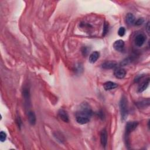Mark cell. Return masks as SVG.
Returning a JSON list of instances; mask_svg holds the SVG:
<instances>
[{
	"instance_id": "obj_1",
	"label": "cell",
	"mask_w": 150,
	"mask_h": 150,
	"mask_svg": "<svg viewBox=\"0 0 150 150\" xmlns=\"http://www.w3.org/2000/svg\"><path fill=\"white\" fill-rule=\"evenodd\" d=\"M92 111L88 104H83L80 110L76 113V121L80 124L88 123L92 115Z\"/></svg>"
},
{
	"instance_id": "obj_2",
	"label": "cell",
	"mask_w": 150,
	"mask_h": 150,
	"mask_svg": "<svg viewBox=\"0 0 150 150\" xmlns=\"http://www.w3.org/2000/svg\"><path fill=\"white\" fill-rule=\"evenodd\" d=\"M138 123L136 121H130L128 122L126 124L125 127V135H124V139L126 147L128 148H130V135L133 132L135 128H137Z\"/></svg>"
},
{
	"instance_id": "obj_3",
	"label": "cell",
	"mask_w": 150,
	"mask_h": 150,
	"mask_svg": "<svg viewBox=\"0 0 150 150\" xmlns=\"http://www.w3.org/2000/svg\"><path fill=\"white\" fill-rule=\"evenodd\" d=\"M120 110L121 120L123 121H125L127 119L128 114V107L127 99L124 96H122L120 102Z\"/></svg>"
},
{
	"instance_id": "obj_4",
	"label": "cell",
	"mask_w": 150,
	"mask_h": 150,
	"mask_svg": "<svg viewBox=\"0 0 150 150\" xmlns=\"http://www.w3.org/2000/svg\"><path fill=\"white\" fill-rule=\"evenodd\" d=\"M146 40V35L143 33H140L136 35L134 39L135 44L138 47L142 46Z\"/></svg>"
},
{
	"instance_id": "obj_5",
	"label": "cell",
	"mask_w": 150,
	"mask_h": 150,
	"mask_svg": "<svg viewBox=\"0 0 150 150\" xmlns=\"http://www.w3.org/2000/svg\"><path fill=\"white\" fill-rule=\"evenodd\" d=\"M118 63L115 61H112V60H109V61H106L104 62L102 65V67L103 69H113L117 68Z\"/></svg>"
},
{
	"instance_id": "obj_6",
	"label": "cell",
	"mask_w": 150,
	"mask_h": 150,
	"mask_svg": "<svg viewBox=\"0 0 150 150\" xmlns=\"http://www.w3.org/2000/svg\"><path fill=\"white\" fill-rule=\"evenodd\" d=\"M124 42L123 40H116L113 44V48L114 49L119 52H122L124 50Z\"/></svg>"
},
{
	"instance_id": "obj_7",
	"label": "cell",
	"mask_w": 150,
	"mask_h": 150,
	"mask_svg": "<svg viewBox=\"0 0 150 150\" xmlns=\"http://www.w3.org/2000/svg\"><path fill=\"white\" fill-rule=\"evenodd\" d=\"M114 75L116 78L119 79H122L125 76L126 72L124 69L117 68L114 72Z\"/></svg>"
},
{
	"instance_id": "obj_8",
	"label": "cell",
	"mask_w": 150,
	"mask_h": 150,
	"mask_svg": "<svg viewBox=\"0 0 150 150\" xmlns=\"http://www.w3.org/2000/svg\"><path fill=\"white\" fill-rule=\"evenodd\" d=\"M100 142L102 145L105 148L108 144V133L106 129L102 130L100 133Z\"/></svg>"
},
{
	"instance_id": "obj_9",
	"label": "cell",
	"mask_w": 150,
	"mask_h": 150,
	"mask_svg": "<svg viewBox=\"0 0 150 150\" xmlns=\"http://www.w3.org/2000/svg\"><path fill=\"white\" fill-rule=\"evenodd\" d=\"M58 116L59 119L63 121L65 123H68L69 121V115L66 111L63 109H60L58 112Z\"/></svg>"
},
{
	"instance_id": "obj_10",
	"label": "cell",
	"mask_w": 150,
	"mask_h": 150,
	"mask_svg": "<svg viewBox=\"0 0 150 150\" xmlns=\"http://www.w3.org/2000/svg\"><path fill=\"white\" fill-rule=\"evenodd\" d=\"M27 116H28V119L29 123L31 125H35L37 122V118H36V115L34 112L31 110L28 111Z\"/></svg>"
},
{
	"instance_id": "obj_11",
	"label": "cell",
	"mask_w": 150,
	"mask_h": 150,
	"mask_svg": "<svg viewBox=\"0 0 150 150\" xmlns=\"http://www.w3.org/2000/svg\"><path fill=\"white\" fill-rule=\"evenodd\" d=\"M23 96L24 98L25 105L27 106V109H29L30 105V94L29 90L28 89H24L23 91Z\"/></svg>"
},
{
	"instance_id": "obj_12",
	"label": "cell",
	"mask_w": 150,
	"mask_h": 150,
	"mask_svg": "<svg viewBox=\"0 0 150 150\" xmlns=\"http://www.w3.org/2000/svg\"><path fill=\"white\" fill-rule=\"evenodd\" d=\"M100 57V53L98 51H94L92 52L89 56V61L90 63H94L98 60Z\"/></svg>"
},
{
	"instance_id": "obj_13",
	"label": "cell",
	"mask_w": 150,
	"mask_h": 150,
	"mask_svg": "<svg viewBox=\"0 0 150 150\" xmlns=\"http://www.w3.org/2000/svg\"><path fill=\"white\" fill-rule=\"evenodd\" d=\"M149 79L147 78L144 81H143L140 86H139L138 89V92L139 93L143 92L144 90H145L147 89V88L149 86Z\"/></svg>"
},
{
	"instance_id": "obj_14",
	"label": "cell",
	"mask_w": 150,
	"mask_h": 150,
	"mask_svg": "<svg viewBox=\"0 0 150 150\" xmlns=\"http://www.w3.org/2000/svg\"><path fill=\"white\" fill-rule=\"evenodd\" d=\"M117 87V84L113 82H107L104 84V88L106 90H111Z\"/></svg>"
},
{
	"instance_id": "obj_15",
	"label": "cell",
	"mask_w": 150,
	"mask_h": 150,
	"mask_svg": "<svg viewBox=\"0 0 150 150\" xmlns=\"http://www.w3.org/2000/svg\"><path fill=\"white\" fill-rule=\"evenodd\" d=\"M126 22L127 23V24L128 25H133L134 24H135V18L134 17V15L131 14V13H128L127 14L126 17Z\"/></svg>"
},
{
	"instance_id": "obj_16",
	"label": "cell",
	"mask_w": 150,
	"mask_h": 150,
	"mask_svg": "<svg viewBox=\"0 0 150 150\" xmlns=\"http://www.w3.org/2000/svg\"><path fill=\"white\" fill-rule=\"evenodd\" d=\"M149 99H147V100H143L140 102V103H137V106L139 108H144L146 106H149Z\"/></svg>"
},
{
	"instance_id": "obj_17",
	"label": "cell",
	"mask_w": 150,
	"mask_h": 150,
	"mask_svg": "<svg viewBox=\"0 0 150 150\" xmlns=\"http://www.w3.org/2000/svg\"><path fill=\"white\" fill-rule=\"evenodd\" d=\"M109 24L108 23H104V27H103V35L105 36L109 32Z\"/></svg>"
},
{
	"instance_id": "obj_18",
	"label": "cell",
	"mask_w": 150,
	"mask_h": 150,
	"mask_svg": "<svg viewBox=\"0 0 150 150\" xmlns=\"http://www.w3.org/2000/svg\"><path fill=\"white\" fill-rule=\"evenodd\" d=\"M125 34V29L124 27H120L118 31V34L121 37H123Z\"/></svg>"
},
{
	"instance_id": "obj_19",
	"label": "cell",
	"mask_w": 150,
	"mask_h": 150,
	"mask_svg": "<svg viewBox=\"0 0 150 150\" xmlns=\"http://www.w3.org/2000/svg\"><path fill=\"white\" fill-rule=\"evenodd\" d=\"M7 138V134L5 132L1 131L0 133V141L1 142H4L5 141Z\"/></svg>"
},
{
	"instance_id": "obj_20",
	"label": "cell",
	"mask_w": 150,
	"mask_h": 150,
	"mask_svg": "<svg viewBox=\"0 0 150 150\" xmlns=\"http://www.w3.org/2000/svg\"><path fill=\"white\" fill-rule=\"evenodd\" d=\"M144 20L143 18H139L137 21H135V25H137V26L141 25L144 23Z\"/></svg>"
},
{
	"instance_id": "obj_21",
	"label": "cell",
	"mask_w": 150,
	"mask_h": 150,
	"mask_svg": "<svg viewBox=\"0 0 150 150\" xmlns=\"http://www.w3.org/2000/svg\"><path fill=\"white\" fill-rule=\"evenodd\" d=\"M17 123L18 124V125L19 127H21V124H22V121H21V120L19 117H18L17 118Z\"/></svg>"
},
{
	"instance_id": "obj_22",
	"label": "cell",
	"mask_w": 150,
	"mask_h": 150,
	"mask_svg": "<svg viewBox=\"0 0 150 150\" xmlns=\"http://www.w3.org/2000/svg\"><path fill=\"white\" fill-rule=\"evenodd\" d=\"M146 28H147V33L149 34V23L148 22L147 24V26H146Z\"/></svg>"
}]
</instances>
